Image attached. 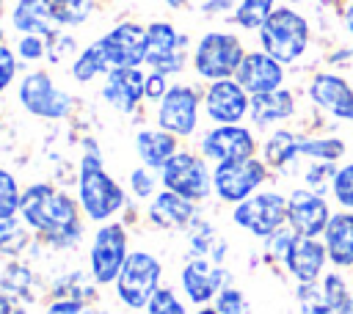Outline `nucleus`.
I'll list each match as a JSON object with an SVG mask.
<instances>
[{"label":"nucleus","mask_w":353,"mask_h":314,"mask_svg":"<svg viewBox=\"0 0 353 314\" xmlns=\"http://www.w3.org/2000/svg\"><path fill=\"white\" fill-rule=\"evenodd\" d=\"M19 218L47 245L66 251L83 240V209L63 187L52 182H30L22 190Z\"/></svg>","instance_id":"nucleus-1"},{"label":"nucleus","mask_w":353,"mask_h":314,"mask_svg":"<svg viewBox=\"0 0 353 314\" xmlns=\"http://www.w3.org/2000/svg\"><path fill=\"white\" fill-rule=\"evenodd\" d=\"M74 185H77V204L83 215L94 223L116 220V215L127 209V190L116 182L113 174L105 171L102 151L97 140L88 135L83 138V157L77 165Z\"/></svg>","instance_id":"nucleus-2"},{"label":"nucleus","mask_w":353,"mask_h":314,"mask_svg":"<svg viewBox=\"0 0 353 314\" xmlns=\"http://www.w3.org/2000/svg\"><path fill=\"white\" fill-rule=\"evenodd\" d=\"M256 33H259V47L268 55H273L279 63H295L306 52L312 36L306 17L290 6H276Z\"/></svg>","instance_id":"nucleus-3"},{"label":"nucleus","mask_w":353,"mask_h":314,"mask_svg":"<svg viewBox=\"0 0 353 314\" xmlns=\"http://www.w3.org/2000/svg\"><path fill=\"white\" fill-rule=\"evenodd\" d=\"M163 286V262L143 248H132L113 289L127 311H143L152 295Z\"/></svg>","instance_id":"nucleus-4"},{"label":"nucleus","mask_w":353,"mask_h":314,"mask_svg":"<svg viewBox=\"0 0 353 314\" xmlns=\"http://www.w3.org/2000/svg\"><path fill=\"white\" fill-rule=\"evenodd\" d=\"M17 102L41 121H63L74 110V96L61 88L47 69H30L17 85Z\"/></svg>","instance_id":"nucleus-5"},{"label":"nucleus","mask_w":353,"mask_h":314,"mask_svg":"<svg viewBox=\"0 0 353 314\" xmlns=\"http://www.w3.org/2000/svg\"><path fill=\"white\" fill-rule=\"evenodd\" d=\"M130 256V234L121 220H105L97 226L88 245V278L97 286L116 284Z\"/></svg>","instance_id":"nucleus-6"},{"label":"nucleus","mask_w":353,"mask_h":314,"mask_svg":"<svg viewBox=\"0 0 353 314\" xmlns=\"http://www.w3.org/2000/svg\"><path fill=\"white\" fill-rule=\"evenodd\" d=\"M243 58H245V47L240 41V36H234L229 30H210L196 41L190 63L201 80L212 83V80L234 77Z\"/></svg>","instance_id":"nucleus-7"},{"label":"nucleus","mask_w":353,"mask_h":314,"mask_svg":"<svg viewBox=\"0 0 353 314\" xmlns=\"http://www.w3.org/2000/svg\"><path fill=\"white\" fill-rule=\"evenodd\" d=\"M160 185L188 201H207L212 193V171L201 151L179 149L160 171Z\"/></svg>","instance_id":"nucleus-8"},{"label":"nucleus","mask_w":353,"mask_h":314,"mask_svg":"<svg viewBox=\"0 0 353 314\" xmlns=\"http://www.w3.org/2000/svg\"><path fill=\"white\" fill-rule=\"evenodd\" d=\"M204 105V91L188 83H171L165 96L157 102L154 110V124L171 135L193 138L199 129V107Z\"/></svg>","instance_id":"nucleus-9"},{"label":"nucleus","mask_w":353,"mask_h":314,"mask_svg":"<svg viewBox=\"0 0 353 314\" xmlns=\"http://www.w3.org/2000/svg\"><path fill=\"white\" fill-rule=\"evenodd\" d=\"M232 223L259 240H268L287 223V198L276 190H256L232 207Z\"/></svg>","instance_id":"nucleus-10"},{"label":"nucleus","mask_w":353,"mask_h":314,"mask_svg":"<svg viewBox=\"0 0 353 314\" xmlns=\"http://www.w3.org/2000/svg\"><path fill=\"white\" fill-rule=\"evenodd\" d=\"M265 182H268V165H265V160H256V157L215 163V168H212V193L223 204L245 201Z\"/></svg>","instance_id":"nucleus-11"},{"label":"nucleus","mask_w":353,"mask_h":314,"mask_svg":"<svg viewBox=\"0 0 353 314\" xmlns=\"http://www.w3.org/2000/svg\"><path fill=\"white\" fill-rule=\"evenodd\" d=\"M188 63V36L171 22L154 19L146 25V66L168 77L179 74Z\"/></svg>","instance_id":"nucleus-12"},{"label":"nucleus","mask_w":353,"mask_h":314,"mask_svg":"<svg viewBox=\"0 0 353 314\" xmlns=\"http://www.w3.org/2000/svg\"><path fill=\"white\" fill-rule=\"evenodd\" d=\"M199 151L212 163L256 157V138L243 124H215L199 138Z\"/></svg>","instance_id":"nucleus-13"},{"label":"nucleus","mask_w":353,"mask_h":314,"mask_svg":"<svg viewBox=\"0 0 353 314\" xmlns=\"http://www.w3.org/2000/svg\"><path fill=\"white\" fill-rule=\"evenodd\" d=\"M251 110V94L234 80H212L204 88V113L212 124H243Z\"/></svg>","instance_id":"nucleus-14"},{"label":"nucleus","mask_w":353,"mask_h":314,"mask_svg":"<svg viewBox=\"0 0 353 314\" xmlns=\"http://www.w3.org/2000/svg\"><path fill=\"white\" fill-rule=\"evenodd\" d=\"M229 281V270L210 259H188L179 270V286L193 306H210Z\"/></svg>","instance_id":"nucleus-15"},{"label":"nucleus","mask_w":353,"mask_h":314,"mask_svg":"<svg viewBox=\"0 0 353 314\" xmlns=\"http://www.w3.org/2000/svg\"><path fill=\"white\" fill-rule=\"evenodd\" d=\"M99 44L108 55L110 69L124 66H143L146 63V25L141 22H119L105 36H99Z\"/></svg>","instance_id":"nucleus-16"},{"label":"nucleus","mask_w":353,"mask_h":314,"mask_svg":"<svg viewBox=\"0 0 353 314\" xmlns=\"http://www.w3.org/2000/svg\"><path fill=\"white\" fill-rule=\"evenodd\" d=\"M328 220H331V209H328V201L323 198V193L298 187L287 196V223L295 234L317 237L325 231Z\"/></svg>","instance_id":"nucleus-17"},{"label":"nucleus","mask_w":353,"mask_h":314,"mask_svg":"<svg viewBox=\"0 0 353 314\" xmlns=\"http://www.w3.org/2000/svg\"><path fill=\"white\" fill-rule=\"evenodd\" d=\"M143 83L146 74L141 72V66H124V69H110L102 80V102L108 107H113L121 116H130L141 107V102H146L143 96Z\"/></svg>","instance_id":"nucleus-18"},{"label":"nucleus","mask_w":353,"mask_h":314,"mask_svg":"<svg viewBox=\"0 0 353 314\" xmlns=\"http://www.w3.org/2000/svg\"><path fill=\"white\" fill-rule=\"evenodd\" d=\"M146 218L154 229L163 231H188V226L199 218V204L188 201L165 187H160L149 201H146Z\"/></svg>","instance_id":"nucleus-19"},{"label":"nucleus","mask_w":353,"mask_h":314,"mask_svg":"<svg viewBox=\"0 0 353 314\" xmlns=\"http://www.w3.org/2000/svg\"><path fill=\"white\" fill-rule=\"evenodd\" d=\"M309 99L339 121H353V88L345 77L317 72L309 83Z\"/></svg>","instance_id":"nucleus-20"},{"label":"nucleus","mask_w":353,"mask_h":314,"mask_svg":"<svg viewBox=\"0 0 353 314\" xmlns=\"http://www.w3.org/2000/svg\"><path fill=\"white\" fill-rule=\"evenodd\" d=\"M234 80L254 96V94H265V91H276L284 83V63H279L273 55H268L265 50H251L245 52L243 63L237 66Z\"/></svg>","instance_id":"nucleus-21"},{"label":"nucleus","mask_w":353,"mask_h":314,"mask_svg":"<svg viewBox=\"0 0 353 314\" xmlns=\"http://www.w3.org/2000/svg\"><path fill=\"white\" fill-rule=\"evenodd\" d=\"M325 259H328V251H325V242L314 240V237H301L295 234L287 253H284V267L287 273L298 281V284H312L320 278L323 267H325Z\"/></svg>","instance_id":"nucleus-22"},{"label":"nucleus","mask_w":353,"mask_h":314,"mask_svg":"<svg viewBox=\"0 0 353 314\" xmlns=\"http://www.w3.org/2000/svg\"><path fill=\"white\" fill-rule=\"evenodd\" d=\"M132 146H135V154L141 160V165L152 168V171H163V165L179 151V138L160 129L157 124L154 127H143L135 132L132 138Z\"/></svg>","instance_id":"nucleus-23"},{"label":"nucleus","mask_w":353,"mask_h":314,"mask_svg":"<svg viewBox=\"0 0 353 314\" xmlns=\"http://www.w3.org/2000/svg\"><path fill=\"white\" fill-rule=\"evenodd\" d=\"M11 28L22 36V33H33V36H52L55 30H61L58 19H55V8L52 0H17L11 8Z\"/></svg>","instance_id":"nucleus-24"},{"label":"nucleus","mask_w":353,"mask_h":314,"mask_svg":"<svg viewBox=\"0 0 353 314\" xmlns=\"http://www.w3.org/2000/svg\"><path fill=\"white\" fill-rule=\"evenodd\" d=\"M292 116H295V96L287 88H276V91H265V94H254L251 96L248 118L259 129L273 127L279 121H287Z\"/></svg>","instance_id":"nucleus-25"},{"label":"nucleus","mask_w":353,"mask_h":314,"mask_svg":"<svg viewBox=\"0 0 353 314\" xmlns=\"http://www.w3.org/2000/svg\"><path fill=\"white\" fill-rule=\"evenodd\" d=\"M323 240H325L328 259L336 267H353V212L331 215L323 231Z\"/></svg>","instance_id":"nucleus-26"},{"label":"nucleus","mask_w":353,"mask_h":314,"mask_svg":"<svg viewBox=\"0 0 353 314\" xmlns=\"http://www.w3.org/2000/svg\"><path fill=\"white\" fill-rule=\"evenodd\" d=\"M188 259H210L223 264L226 259V240L218 234V229L201 218H196L188 226Z\"/></svg>","instance_id":"nucleus-27"},{"label":"nucleus","mask_w":353,"mask_h":314,"mask_svg":"<svg viewBox=\"0 0 353 314\" xmlns=\"http://www.w3.org/2000/svg\"><path fill=\"white\" fill-rule=\"evenodd\" d=\"M295 157H301V135L290 132V129H273L265 143H262V160L268 168L284 171L290 163H295Z\"/></svg>","instance_id":"nucleus-28"},{"label":"nucleus","mask_w":353,"mask_h":314,"mask_svg":"<svg viewBox=\"0 0 353 314\" xmlns=\"http://www.w3.org/2000/svg\"><path fill=\"white\" fill-rule=\"evenodd\" d=\"M69 72H72V80H74V83H80V85H85V83H91V80H97L99 74L105 77V74L110 72V63H108V55H105V50H102V44H99V39H97V41H91L88 47H83V50L77 52V58L72 61Z\"/></svg>","instance_id":"nucleus-29"},{"label":"nucleus","mask_w":353,"mask_h":314,"mask_svg":"<svg viewBox=\"0 0 353 314\" xmlns=\"http://www.w3.org/2000/svg\"><path fill=\"white\" fill-rule=\"evenodd\" d=\"M36 234L28 229V223L14 215V218H0V256L6 259H22L30 248V240Z\"/></svg>","instance_id":"nucleus-30"},{"label":"nucleus","mask_w":353,"mask_h":314,"mask_svg":"<svg viewBox=\"0 0 353 314\" xmlns=\"http://www.w3.org/2000/svg\"><path fill=\"white\" fill-rule=\"evenodd\" d=\"M33 270L19 259H8L6 270L0 273V289L14 300H33Z\"/></svg>","instance_id":"nucleus-31"},{"label":"nucleus","mask_w":353,"mask_h":314,"mask_svg":"<svg viewBox=\"0 0 353 314\" xmlns=\"http://www.w3.org/2000/svg\"><path fill=\"white\" fill-rule=\"evenodd\" d=\"M273 8H276V0H240L232 14V22L243 30H259Z\"/></svg>","instance_id":"nucleus-32"},{"label":"nucleus","mask_w":353,"mask_h":314,"mask_svg":"<svg viewBox=\"0 0 353 314\" xmlns=\"http://www.w3.org/2000/svg\"><path fill=\"white\" fill-rule=\"evenodd\" d=\"M323 295H325V303L331 308V314H347L350 311V297H353V289L347 286V281L342 278V273H325L323 281Z\"/></svg>","instance_id":"nucleus-33"},{"label":"nucleus","mask_w":353,"mask_h":314,"mask_svg":"<svg viewBox=\"0 0 353 314\" xmlns=\"http://www.w3.org/2000/svg\"><path fill=\"white\" fill-rule=\"evenodd\" d=\"M55 19L61 28H80L94 14V0H52Z\"/></svg>","instance_id":"nucleus-34"},{"label":"nucleus","mask_w":353,"mask_h":314,"mask_svg":"<svg viewBox=\"0 0 353 314\" xmlns=\"http://www.w3.org/2000/svg\"><path fill=\"white\" fill-rule=\"evenodd\" d=\"M345 154V143L339 138H303L301 135V157L309 160H325V163H336Z\"/></svg>","instance_id":"nucleus-35"},{"label":"nucleus","mask_w":353,"mask_h":314,"mask_svg":"<svg viewBox=\"0 0 353 314\" xmlns=\"http://www.w3.org/2000/svg\"><path fill=\"white\" fill-rule=\"evenodd\" d=\"M22 190L17 176L8 168H0V218H14L19 215V204H22Z\"/></svg>","instance_id":"nucleus-36"},{"label":"nucleus","mask_w":353,"mask_h":314,"mask_svg":"<svg viewBox=\"0 0 353 314\" xmlns=\"http://www.w3.org/2000/svg\"><path fill=\"white\" fill-rule=\"evenodd\" d=\"M127 182H130V193L141 201H149L163 185H160V174L146 168V165H135L130 174H127Z\"/></svg>","instance_id":"nucleus-37"},{"label":"nucleus","mask_w":353,"mask_h":314,"mask_svg":"<svg viewBox=\"0 0 353 314\" xmlns=\"http://www.w3.org/2000/svg\"><path fill=\"white\" fill-rule=\"evenodd\" d=\"M80 52L77 39L72 33H66V28L55 30L52 36H47V61L50 63H63V61H74Z\"/></svg>","instance_id":"nucleus-38"},{"label":"nucleus","mask_w":353,"mask_h":314,"mask_svg":"<svg viewBox=\"0 0 353 314\" xmlns=\"http://www.w3.org/2000/svg\"><path fill=\"white\" fill-rule=\"evenodd\" d=\"M143 314H188V306L171 286H160L146 303Z\"/></svg>","instance_id":"nucleus-39"},{"label":"nucleus","mask_w":353,"mask_h":314,"mask_svg":"<svg viewBox=\"0 0 353 314\" xmlns=\"http://www.w3.org/2000/svg\"><path fill=\"white\" fill-rule=\"evenodd\" d=\"M212 306H215L218 314H248V311H251L248 297L243 295V289H237V286H232V284H226V286L215 295Z\"/></svg>","instance_id":"nucleus-40"},{"label":"nucleus","mask_w":353,"mask_h":314,"mask_svg":"<svg viewBox=\"0 0 353 314\" xmlns=\"http://www.w3.org/2000/svg\"><path fill=\"white\" fill-rule=\"evenodd\" d=\"M295 297H298V306H301L303 314H331V308L325 303V295H323V286H317L314 281L301 284Z\"/></svg>","instance_id":"nucleus-41"},{"label":"nucleus","mask_w":353,"mask_h":314,"mask_svg":"<svg viewBox=\"0 0 353 314\" xmlns=\"http://www.w3.org/2000/svg\"><path fill=\"white\" fill-rule=\"evenodd\" d=\"M17 55L22 63H39L47 58V39L44 36H33V33H22L14 44Z\"/></svg>","instance_id":"nucleus-42"},{"label":"nucleus","mask_w":353,"mask_h":314,"mask_svg":"<svg viewBox=\"0 0 353 314\" xmlns=\"http://www.w3.org/2000/svg\"><path fill=\"white\" fill-rule=\"evenodd\" d=\"M331 193H334V198H336L345 209H353V163L336 168L334 182H331Z\"/></svg>","instance_id":"nucleus-43"},{"label":"nucleus","mask_w":353,"mask_h":314,"mask_svg":"<svg viewBox=\"0 0 353 314\" xmlns=\"http://www.w3.org/2000/svg\"><path fill=\"white\" fill-rule=\"evenodd\" d=\"M334 174H336V163L312 160V165L306 168L303 179H306V187H309V190L323 193V190H325V185H331V182H334Z\"/></svg>","instance_id":"nucleus-44"},{"label":"nucleus","mask_w":353,"mask_h":314,"mask_svg":"<svg viewBox=\"0 0 353 314\" xmlns=\"http://www.w3.org/2000/svg\"><path fill=\"white\" fill-rule=\"evenodd\" d=\"M44 314H105L99 311L91 300H80V297H52L44 308Z\"/></svg>","instance_id":"nucleus-45"},{"label":"nucleus","mask_w":353,"mask_h":314,"mask_svg":"<svg viewBox=\"0 0 353 314\" xmlns=\"http://www.w3.org/2000/svg\"><path fill=\"white\" fill-rule=\"evenodd\" d=\"M19 72V55L14 47H8L6 41H0V94H6L11 88V83L17 80Z\"/></svg>","instance_id":"nucleus-46"},{"label":"nucleus","mask_w":353,"mask_h":314,"mask_svg":"<svg viewBox=\"0 0 353 314\" xmlns=\"http://www.w3.org/2000/svg\"><path fill=\"white\" fill-rule=\"evenodd\" d=\"M171 88V83H168V74H163V72H146V83H143V96H146V102H152V105H157L163 96H165V91Z\"/></svg>","instance_id":"nucleus-47"},{"label":"nucleus","mask_w":353,"mask_h":314,"mask_svg":"<svg viewBox=\"0 0 353 314\" xmlns=\"http://www.w3.org/2000/svg\"><path fill=\"white\" fill-rule=\"evenodd\" d=\"M292 237H295V231L281 226L276 234H270V237L265 240V242H268V253H270V256H276V259H284V253H287V248H290Z\"/></svg>","instance_id":"nucleus-48"},{"label":"nucleus","mask_w":353,"mask_h":314,"mask_svg":"<svg viewBox=\"0 0 353 314\" xmlns=\"http://www.w3.org/2000/svg\"><path fill=\"white\" fill-rule=\"evenodd\" d=\"M240 0H204L201 3V14L207 17H221V14H234Z\"/></svg>","instance_id":"nucleus-49"},{"label":"nucleus","mask_w":353,"mask_h":314,"mask_svg":"<svg viewBox=\"0 0 353 314\" xmlns=\"http://www.w3.org/2000/svg\"><path fill=\"white\" fill-rule=\"evenodd\" d=\"M17 300L11 297V295H6L3 289H0V314H17Z\"/></svg>","instance_id":"nucleus-50"},{"label":"nucleus","mask_w":353,"mask_h":314,"mask_svg":"<svg viewBox=\"0 0 353 314\" xmlns=\"http://www.w3.org/2000/svg\"><path fill=\"white\" fill-rule=\"evenodd\" d=\"M345 28H347V33L353 36V3L345 6Z\"/></svg>","instance_id":"nucleus-51"},{"label":"nucleus","mask_w":353,"mask_h":314,"mask_svg":"<svg viewBox=\"0 0 353 314\" xmlns=\"http://www.w3.org/2000/svg\"><path fill=\"white\" fill-rule=\"evenodd\" d=\"M168 3V8H185L188 6V0H165Z\"/></svg>","instance_id":"nucleus-52"},{"label":"nucleus","mask_w":353,"mask_h":314,"mask_svg":"<svg viewBox=\"0 0 353 314\" xmlns=\"http://www.w3.org/2000/svg\"><path fill=\"white\" fill-rule=\"evenodd\" d=\"M196 314H218V311H215V306H199Z\"/></svg>","instance_id":"nucleus-53"},{"label":"nucleus","mask_w":353,"mask_h":314,"mask_svg":"<svg viewBox=\"0 0 353 314\" xmlns=\"http://www.w3.org/2000/svg\"><path fill=\"white\" fill-rule=\"evenodd\" d=\"M347 314H353V297H350V311H347Z\"/></svg>","instance_id":"nucleus-54"}]
</instances>
